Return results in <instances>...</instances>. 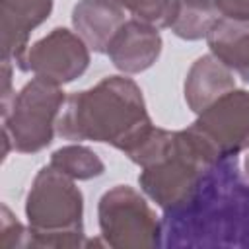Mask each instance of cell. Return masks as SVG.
<instances>
[{
	"instance_id": "9a60e30c",
	"label": "cell",
	"mask_w": 249,
	"mask_h": 249,
	"mask_svg": "<svg viewBox=\"0 0 249 249\" xmlns=\"http://www.w3.org/2000/svg\"><path fill=\"white\" fill-rule=\"evenodd\" d=\"M51 165L60 173L72 177L74 181H88L103 175L105 171V165L99 160V156L93 150L80 144L62 146L56 152H53Z\"/></svg>"
},
{
	"instance_id": "7c38bea8",
	"label": "cell",
	"mask_w": 249,
	"mask_h": 249,
	"mask_svg": "<svg viewBox=\"0 0 249 249\" xmlns=\"http://www.w3.org/2000/svg\"><path fill=\"white\" fill-rule=\"evenodd\" d=\"M124 21V10L113 0H80L72 10L74 31L93 53H107Z\"/></svg>"
},
{
	"instance_id": "4fadbf2b",
	"label": "cell",
	"mask_w": 249,
	"mask_h": 249,
	"mask_svg": "<svg viewBox=\"0 0 249 249\" xmlns=\"http://www.w3.org/2000/svg\"><path fill=\"white\" fill-rule=\"evenodd\" d=\"M210 53L249 82V21L220 18L206 35Z\"/></svg>"
},
{
	"instance_id": "8fae6325",
	"label": "cell",
	"mask_w": 249,
	"mask_h": 249,
	"mask_svg": "<svg viewBox=\"0 0 249 249\" xmlns=\"http://www.w3.org/2000/svg\"><path fill=\"white\" fill-rule=\"evenodd\" d=\"M235 89L233 70H230L212 53L198 56L185 78V101L196 115L206 111L222 95Z\"/></svg>"
},
{
	"instance_id": "ac0fdd59",
	"label": "cell",
	"mask_w": 249,
	"mask_h": 249,
	"mask_svg": "<svg viewBox=\"0 0 249 249\" xmlns=\"http://www.w3.org/2000/svg\"><path fill=\"white\" fill-rule=\"evenodd\" d=\"M220 18L233 21H249V0H214Z\"/></svg>"
},
{
	"instance_id": "5b68a950",
	"label": "cell",
	"mask_w": 249,
	"mask_h": 249,
	"mask_svg": "<svg viewBox=\"0 0 249 249\" xmlns=\"http://www.w3.org/2000/svg\"><path fill=\"white\" fill-rule=\"evenodd\" d=\"M62 103L64 91L60 86L35 76L2 109V136L10 140L16 152H41L53 142Z\"/></svg>"
},
{
	"instance_id": "8992f818",
	"label": "cell",
	"mask_w": 249,
	"mask_h": 249,
	"mask_svg": "<svg viewBox=\"0 0 249 249\" xmlns=\"http://www.w3.org/2000/svg\"><path fill=\"white\" fill-rule=\"evenodd\" d=\"M97 218L109 247H161V222L146 198L128 185H117L99 198Z\"/></svg>"
},
{
	"instance_id": "d6986e66",
	"label": "cell",
	"mask_w": 249,
	"mask_h": 249,
	"mask_svg": "<svg viewBox=\"0 0 249 249\" xmlns=\"http://www.w3.org/2000/svg\"><path fill=\"white\" fill-rule=\"evenodd\" d=\"M243 173H245V179L249 181V154L245 156V163H243Z\"/></svg>"
},
{
	"instance_id": "52a82bcc",
	"label": "cell",
	"mask_w": 249,
	"mask_h": 249,
	"mask_svg": "<svg viewBox=\"0 0 249 249\" xmlns=\"http://www.w3.org/2000/svg\"><path fill=\"white\" fill-rule=\"evenodd\" d=\"M23 72L47 78L58 86L80 78L89 66V47L78 33L54 27L49 35L27 47L16 62Z\"/></svg>"
},
{
	"instance_id": "9c48e42d",
	"label": "cell",
	"mask_w": 249,
	"mask_h": 249,
	"mask_svg": "<svg viewBox=\"0 0 249 249\" xmlns=\"http://www.w3.org/2000/svg\"><path fill=\"white\" fill-rule=\"evenodd\" d=\"M161 35L158 27L140 19H128L109 43L107 54L113 66L124 74L148 70L161 54Z\"/></svg>"
},
{
	"instance_id": "e0dca14e",
	"label": "cell",
	"mask_w": 249,
	"mask_h": 249,
	"mask_svg": "<svg viewBox=\"0 0 249 249\" xmlns=\"http://www.w3.org/2000/svg\"><path fill=\"white\" fill-rule=\"evenodd\" d=\"M0 247L2 249H12V247H25V235L27 228H23L16 216L10 212L6 204H2V224H0Z\"/></svg>"
},
{
	"instance_id": "7a4b0ae2",
	"label": "cell",
	"mask_w": 249,
	"mask_h": 249,
	"mask_svg": "<svg viewBox=\"0 0 249 249\" xmlns=\"http://www.w3.org/2000/svg\"><path fill=\"white\" fill-rule=\"evenodd\" d=\"M152 126L142 89L124 76H109L89 89L72 93L56 121V132L66 140L105 142L124 154Z\"/></svg>"
},
{
	"instance_id": "3957f363",
	"label": "cell",
	"mask_w": 249,
	"mask_h": 249,
	"mask_svg": "<svg viewBox=\"0 0 249 249\" xmlns=\"http://www.w3.org/2000/svg\"><path fill=\"white\" fill-rule=\"evenodd\" d=\"M84 196L74 179L51 163L35 175L25 200V247L72 249L84 245Z\"/></svg>"
},
{
	"instance_id": "30bf717a",
	"label": "cell",
	"mask_w": 249,
	"mask_h": 249,
	"mask_svg": "<svg viewBox=\"0 0 249 249\" xmlns=\"http://www.w3.org/2000/svg\"><path fill=\"white\" fill-rule=\"evenodd\" d=\"M53 12V0H0L2 60L18 62L27 51L31 31Z\"/></svg>"
},
{
	"instance_id": "5bb4252c",
	"label": "cell",
	"mask_w": 249,
	"mask_h": 249,
	"mask_svg": "<svg viewBox=\"0 0 249 249\" xmlns=\"http://www.w3.org/2000/svg\"><path fill=\"white\" fill-rule=\"evenodd\" d=\"M218 19L220 14L214 0H177L169 29L185 41H198L206 39L208 31Z\"/></svg>"
},
{
	"instance_id": "277c9868",
	"label": "cell",
	"mask_w": 249,
	"mask_h": 249,
	"mask_svg": "<svg viewBox=\"0 0 249 249\" xmlns=\"http://www.w3.org/2000/svg\"><path fill=\"white\" fill-rule=\"evenodd\" d=\"M226 160V158H224ZM222 161L214 148L193 126L175 130L171 150L156 163L142 167L140 189L163 212L189 202L212 165Z\"/></svg>"
},
{
	"instance_id": "ba28073f",
	"label": "cell",
	"mask_w": 249,
	"mask_h": 249,
	"mask_svg": "<svg viewBox=\"0 0 249 249\" xmlns=\"http://www.w3.org/2000/svg\"><path fill=\"white\" fill-rule=\"evenodd\" d=\"M224 160L249 148V91L231 89L191 124Z\"/></svg>"
},
{
	"instance_id": "6da1fadb",
	"label": "cell",
	"mask_w": 249,
	"mask_h": 249,
	"mask_svg": "<svg viewBox=\"0 0 249 249\" xmlns=\"http://www.w3.org/2000/svg\"><path fill=\"white\" fill-rule=\"evenodd\" d=\"M161 247H249V181L235 156L212 165L189 202L163 212Z\"/></svg>"
},
{
	"instance_id": "2e32d148",
	"label": "cell",
	"mask_w": 249,
	"mask_h": 249,
	"mask_svg": "<svg viewBox=\"0 0 249 249\" xmlns=\"http://www.w3.org/2000/svg\"><path fill=\"white\" fill-rule=\"evenodd\" d=\"M123 10L130 12L134 19L154 27H169L175 16L177 0H113Z\"/></svg>"
}]
</instances>
